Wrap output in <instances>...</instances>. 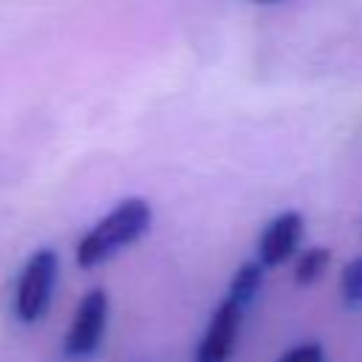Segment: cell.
<instances>
[{
	"label": "cell",
	"instance_id": "6da1fadb",
	"mask_svg": "<svg viewBox=\"0 0 362 362\" xmlns=\"http://www.w3.org/2000/svg\"><path fill=\"white\" fill-rule=\"evenodd\" d=\"M153 223V206L144 198L119 201L105 218H99L76 243V263L82 269H93L130 243H136Z\"/></svg>",
	"mask_w": 362,
	"mask_h": 362
},
{
	"label": "cell",
	"instance_id": "7a4b0ae2",
	"mask_svg": "<svg viewBox=\"0 0 362 362\" xmlns=\"http://www.w3.org/2000/svg\"><path fill=\"white\" fill-rule=\"evenodd\" d=\"M57 272H59V257L48 246L37 249L25 260L17 277V288H14V314L23 322H40L45 317L51 305Z\"/></svg>",
	"mask_w": 362,
	"mask_h": 362
},
{
	"label": "cell",
	"instance_id": "3957f363",
	"mask_svg": "<svg viewBox=\"0 0 362 362\" xmlns=\"http://www.w3.org/2000/svg\"><path fill=\"white\" fill-rule=\"evenodd\" d=\"M107 311H110V300L105 288H90L79 297L71 325L65 331L62 348L65 356L71 359H85L90 354H96V348L105 339V328H107Z\"/></svg>",
	"mask_w": 362,
	"mask_h": 362
},
{
	"label": "cell",
	"instance_id": "277c9868",
	"mask_svg": "<svg viewBox=\"0 0 362 362\" xmlns=\"http://www.w3.org/2000/svg\"><path fill=\"white\" fill-rule=\"evenodd\" d=\"M243 311H246L243 305L223 297L215 305V311H212V317H209V322H206V328L195 345L192 362H229V356L235 354L238 337H240Z\"/></svg>",
	"mask_w": 362,
	"mask_h": 362
},
{
	"label": "cell",
	"instance_id": "5b68a950",
	"mask_svg": "<svg viewBox=\"0 0 362 362\" xmlns=\"http://www.w3.org/2000/svg\"><path fill=\"white\" fill-rule=\"evenodd\" d=\"M303 229H305V223H303V215L300 212L286 209V212L274 215L266 223V229L260 232V238H257V260L266 269L286 263L297 252L300 238H303Z\"/></svg>",
	"mask_w": 362,
	"mask_h": 362
},
{
	"label": "cell",
	"instance_id": "8992f818",
	"mask_svg": "<svg viewBox=\"0 0 362 362\" xmlns=\"http://www.w3.org/2000/svg\"><path fill=\"white\" fill-rule=\"evenodd\" d=\"M263 274H266V266H263L260 260H246L243 266L235 269V274H232V280H229L226 297L246 308V305L260 294V288H263Z\"/></svg>",
	"mask_w": 362,
	"mask_h": 362
},
{
	"label": "cell",
	"instance_id": "52a82bcc",
	"mask_svg": "<svg viewBox=\"0 0 362 362\" xmlns=\"http://www.w3.org/2000/svg\"><path fill=\"white\" fill-rule=\"evenodd\" d=\"M331 263V249L325 246H308L305 252H300L297 263H294V283L297 286H311L322 277V272Z\"/></svg>",
	"mask_w": 362,
	"mask_h": 362
},
{
	"label": "cell",
	"instance_id": "ba28073f",
	"mask_svg": "<svg viewBox=\"0 0 362 362\" xmlns=\"http://www.w3.org/2000/svg\"><path fill=\"white\" fill-rule=\"evenodd\" d=\"M339 294L345 300V305L356 308L362 305V255L348 260L342 266V274H339Z\"/></svg>",
	"mask_w": 362,
	"mask_h": 362
},
{
	"label": "cell",
	"instance_id": "9c48e42d",
	"mask_svg": "<svg viewBox=\"0 0 362 362\" xmlns=\"http://www.w3.org/2000/svg\"><path fill=\"white\" fill-rule=\"evenodd\" d=\"M277 362H325V351L320 342H300L288 348Z\"/></svg>",
	"mask_w": 362,
	"mask_h": 362
},
{
	"label": "cell",
	"instance_id": "30bf717a",
	"mask_svg": "<svg viewBox=\"0 0 362 362\" xmlns=\"http://www.w3.org/2000/svg\"><path fill=\"white\" fill-rule=\"evenodd\" d=\"M255 3H280V0H255Z\"/></svg>",
	"mask_w": 362,
	"mask_h": 362
}]
</instances>
